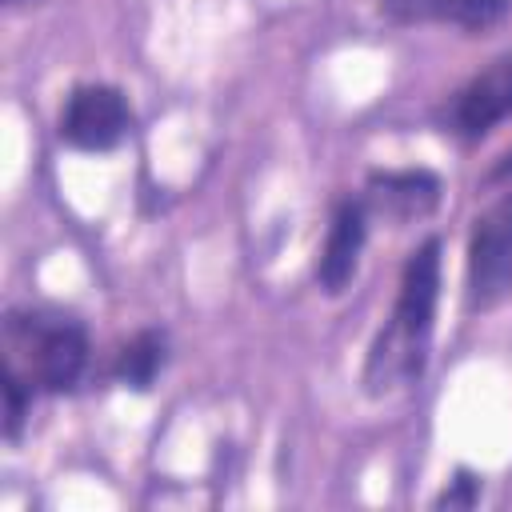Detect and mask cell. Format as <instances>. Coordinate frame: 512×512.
<instances>
[{"label": "cell", "mask_w": 512, "mask_h": 512, "mask_svg": "<svg viewBox=\"0 0 512 512\" xmlns=\"http://www.w3.org/2000/svg\"><path fill=\"white\" fill-rule=\"evenodd\" d=\"M436 296H440V244L424 240L400 276V296L392 308V320L380 328L368 364H364V384L372 396H388L404 384H412L424 372L428 360V340H432V316H436Z\"/></svg>", "instance_id": "1"}, {"label": "cell", "mask_w": 512, "mask_h": 512, "mask_svg": "<svg viewBox=\"0 0 512 512\" xmlns=\"http://www.w3.org/2000/svg\"><path fill=\"white\" fill-rule=\"evenodd\" d=\"M88 360L84 328L52 312H12L4 320V372L32 392H64Z\"/></svg>", "instance_id": "2"}, {"label": "cell", "mask_w": 512, "mask_h": 512, "mask_svg": "<svg viewBox=\"0 0 512 512\" xmlns=\"http://www.w3.org/2000/svg\"><path fill=\"white\" fill-rule=\"evenodd\" d=\"M512 288V192L496 200L468 240V304L492 308Z\"/></svg>", "instance_id": "3"}, {"label": "cell", "mask_w": 512, "mask_h": 512, "mask_svg": "<svg viewBox=\"0 0 512 512\" xmlns=\"http://www.w3.org/2000/svg\"><path fill=\"white\" fill-rule=\"evenodd\" d=\"M132 112L124 104V96L108 84H84L68 96L64 112H60V136L72 148L84 152H108L128 136Z\"/></svg>", "instance_id": "4"}, {"label": "cell", "mask_w": 512, "mask_h": 512, "mask_svg": "<svg viewBox=\"0 0 512 512\" xmlns=\"http://www.w3.org/2000/svg\"><path fill=\"white\" fill-rule=\"evenodd\" d=\"M508 116H512V56H500L452 96L448 124L456 136L480 140Z\"/></svg>", "instance_id": "5"}, {"label": "cell", "mask_w": 512, "mask_h": 512, "mask_svg": "<svg viewBox=\"0 0 512 512\" xmlns=\"http://www.w3.org/2000/svg\"><path fill=\"white\" fill-rule=\"evenodd\" d=\"M364 248V208L360 204H340L328 228V240L320 248V264H316V280L324 284V292H344V284L356 272Z\"/></svg>", "instance_id": "6"}, {"label": "cell", "mask_w": 512, "mask_h": 512, "mask_svg": "<svg viewBox=\"0 0 512 512\" xmlns=\"http://www.w3.org/2000/svg\"><path fill=\"white\" fill-rule=\"evenodd\" d=\"M440 200V180L428 172H384L368 184V204L388 220H412L432 212Z\"/></svg>", "instance_id": "7"}, {"label": "cell", "mask_w": 512, "mask_h": 512, "mask_svg": "<svg viewBox=\"0 0 512 512\" xmlns=\"http://www.w3.org/2000/svg\"><path fill=\"white\" fill-rule=\"evenodd\" d=\"M392 20L416 24V20H444L460 28H488L500 20L504 0H380Z\"/></svg>", "instance_id": "8"}, {"label": "cell", "mask_w": 512, "mask_h": 512, "mask_svg": "<svg viewBox=\"0 0 512 512\" xmlns=\"http://www.w3.org/2000/svg\"><path fill=\"white\" fill-rule=\"evenodd\" d=\"M160 368H164V340L156 332H140L116 356V380L124 388H148Z\"/></svg>", "instance_id": "9"}, {"label": "cell", "mask_w": 512, "mask_h": 512, "mask_svg": "<svg viewBox=\"0 0 512 512\" xmlns=\"http://www.w3.org/2000/svg\"><path fill=\"white\" fill-rule=\"evenodd\" d=\"M28 404H32V388L24 380H16V376L4 372V432H8V440L20 436V424L28 416Z\"/></svg>", "instance_id": "10"}, {"label": "cell", "mask_w": 512, "mask_h": 512, "mask_svg": "<svg viewBox=\"0 0 512 512\" xmlns=\"http://www.w3.org/2000/svg\"><path fill=\"white\" fill-rule=\"evenodd\" d=\"M476 496H480L476 476H472V472H460V476L452 480V488H444L440 504H448V508H468V504H476Z\"/></svg>", "instance_id": "11"}, {"label": "cell", "mask_w": 512, "mask_h": 512, "mask_svg": "<svg viewBox=\"0 0 512 512\" xmlns=\"http://www.w3.org/2000/svg\"><path fill=\"white\" fill-rule=\"evenodd\" d=\"M512 180V156H504V164L492 172V184H508Z\"/></svg>", "instance_id": "12"}, {"label": "cell", "mask_w": 512, "mask_h": 512, "mask_svg": "<svg viewBox=\"0 0 512 512\" xmlns=\"http://www.w3.org/2000/svg\"><path fill=\"white\" fill-rule=\"evenodd\" d=\"M8 4H24V0H8Z\"/></svg>", "instance_id": "13"}]
</instances>
